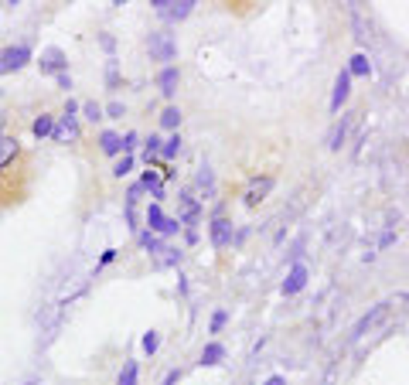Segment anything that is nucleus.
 <instances>
[{
    "label": "nucleus",
    "mask_w": 409,
    "mask_h": 385,
    "mask_svg": "<svg viewBox=\"0 0 409 385\" xmlns=\"http://www.w3.org/2000/svg\"><path fill=\"white\" fill-rule=\"evenodd\" d=\"M263 385H286V379H284V375H269Z\"/></svg>",
    "instance_id": "nucleus-39"
},
{
    "label": "nucleus",
    "mask_w": 409,
    "mask_h": 385,
    "mask_svg": "<svg viewBox=\"0 0 409 385\" xmlns=\"http://www.w3.org/2000/svg\"><path fill=\"white\" fill-rule=\"evenodd\" d=\"M31 133H34L38 140H41V137H51V133H55V116H38V120L31 123Z\"/></svg>",
    "instance_id": "nucleus-18"
},
{
    "label": "nucleus",
    "mask_w": 409,
    "mask_h": 385,
    "mask_svg": "<svg viewBox=\"0 0 409 385\" xmlns=\"http://www.w3.org/2000/svg\"><path fill=\"white\" fill-rule=\"evenodd\" d=\"M177 82H181V72L174 68V65H167V68H160V76H157V86H160V93L171 99L174 93H177Z\"/></svg>",
    "instance_id": "nucleus-12"
},
{
    "label": "nucleus",
    "mask_w": 409,
    "mask_h": 385,
    "mask_svg": "<svg viewBox=\"0 0 409 385\" xmlns=\"http://www.w3.org/2000/svg\"><path fill=\"white\" fill-rule=\"evenodd\" d=\"M355 123V116L351 113H345L338 123L331 126V133H328V150H341L345 147V137H348V126Z\"/></svg>",
    "instance_id": "nucleus-10"
},
{
    "label": "nucleus",
    "mask_w": 409,
    "mask_h": 385,
    "mask_svg": "<svg viewBox=\"0 0 409 385\" xmlns=\"http://www.w3.org/2000/svg\"><path fill=\"white\" fill-rule=\"evenodd\" d=\"M137 379H140V365L130 358V361H123V371H120V382L116 385H137Z\"/></svg>",
    "instance_id": "nucleus-19"
},
{
    "label": "nucleus",
    "mask_w": 409,
    "mask_h": 385,
    "mask_svg": "<svg viewBox=\"0 0 409 385\" xmlns=\"http://www.w3.org/2000/svg\"><path fill=\"white\" fill-rule=\"evenodd\" d=\"M99 41H103V48H106V51H113V48H116V41H113V34H103Z\"/></svg>",
    "instance_id": "nucleus-38"
},
{
    "label": "nucleus",
    "mask_w": 409,
    "mask_h": 385,
    "mask_svg": "<svg viewBox=\"0 0 409 385\" xmlns=\"http://www.w3.org/2000/svg\"><path fill=\"white\" fill-rule=\"evenodd\" d=\"M140 344H143V351H147V354H154L160 348V334H157V331H147Z\"/></svg>",
    "instance_id": "nucleus-28"
},
{
    "label": "nucleus",
    "mask_w": 409,
    "mask_h": 385,
    "mask_svg": "<svg viewBox=\"0 0 409 385\" xmlns=\"http://www.w3.org/2000/svg\"><path fill=\"white\" fill-rule=\"evenodd\" d=\"M123 113H126L123 103H110V106H106V120H120Z\"/></svg>",
    "instance_id": "nucleus-33"
},
{
    "label": "nucleus",
    "mask_w": 409,
    "mask_h": 385,
    "mask_svg": "<svg viewBox=\"0 0 409 385\" xmlns=\"http://www.w3.org/2000/svg\"><path fill=\"white\" fill-rule=\"evenodd\" d=\"M147 225H150V232H154V235H160V232H164V225H167V215H164V208H160L157 201L147 208Z\"/></svg>",
    "instance_id": "nucleus-15"
},
{
    "label": "nucleus",
    "mask_w": 409,
    "mask_h": 385,
    "mask_svg": "<svg viewBox=\"0 0 409 385\" xmlns=\"http://www.w3.org/2000/svg\"><path fill=\"white\" fill-rule=\"evenodd\" d=\"M140 185H143V188H160V178H157V170H154V168L147 170V174H143V178H140Z\"/></svg>",
    "instance_id": "nucleus-32"
},
{
    "label": "nucleus",
    "mask_w": 409,
    "mask_h": 385,
    "mask_svg": "<svg viewBox=\"0 0 409 385\" xmlns=\"http://www.w3.org/2000/svg\"><path fill=\"white\" fill-rule=\"evenodd\" d=\"M82 113H86V120H106V109L99 106V103H82Z\"/></svg>",
    "instance_id": "nucleus-26"
},
{
    "label": "nucleus",
    "mask_w": 409,
    "mask_h": 385,
    "mask_svg": "<svg viewBox=\"0 0 409 385\" xmlns=\"http://www.w3.org/2000/svg\"><path fill=\"white\" fill-rule=\"evenodd\" d=\"M177 262H181V249L164 246V252L157 256V266H177Z\"/></svg>",
    "instance_id": "nucleus-25"
},
{
    "label": "nucleus",
    "mask_w": 409,
    "mask_h": 385,
    "mask_svg": "<svg viewBox=\"0 0 409 385\" xmlns=\"http://www.w3.org/2000/svg\"><path fill=\"white\" fill-rule=\"evenodd\" d=\"M140 246L147 249V252H150V256H154V260H157L160 252H164V242H160L157 235H154V232L147 229V232H140Z\"/></svg>",
    "instance_id": "nucleus-17"
},
{
    "label": "nucleus",
    "mask_w": 409,
    "mask_h": 385,
    "mask_svg": "<svg viewBox=\"0 0 409 385\" xmlns=\"http://www.w3.org/2000/svg\"><path fill=\"white\" fill-rule=\"evenodd\" d=\"M348 96H351V72L341 68L338 78H334V93H331V113H341V106L348 103Z\"/></svg>",
    "instance_id": "nucleus-7"
},
{
    "label": "nucleus",
    "mask_w": 409,
    "mask_h": 385,
    "mask_svg": "<svg viewBox=\"0 0 409 385\" xmlns=\"http://www.w3.org/2000/svg\"><path fill=\"white\" fill-rule=\"evenodd\" d=\"M116 256H120V249H106V252H103V256H99V262H95V266H99V270H103V266H110V262L116 260Z\"/></svg>",
    "instance_id": "nucleus-34"
},
{
    "label": "nucleus",
    "mask_w": 409,
    "mask_h": 385,
    "mask_svg": "<svg viewBox=\"0 0 409 385\" xmlns=\"http://www.w3.org/2000/svg\"><path fill=\"white\" fill-rule=\"evenodd\" d=\"M225 324H229V310H215V314H212V324H208V331H212V334H219Z\"/></svg>",
    "instance_id": "nucleus-27"
},
{
    "label": "nucleus",
    "mask_w": 409,
    "mask_h": 385,
    "mask_svg": "<svg viewBox=\"0 0 409 385\" xmlns=\"http://www.w3.org/2000/svg\"><path fill=\"white\" fill-rule=\"evenodd\" d=\"M99 150H103L106 157H116L120 150H123V137L113 133V130H103V133H99Z\"/></svg>",
    "instance_id": "nucleus-13"
},
{
    "label": "nucleus",
    "mask_w": 409,
    "mask_h": 385,
    "mask_svg": "<svg viewBox=\"0 0 409 385\" xmlns=\"http://www.w3.org/2000/svg\"><path fill=\"white\" fill-rule=\"evenodd\" d=\"M177 154H181V137H177V133H171V137L164 140V150H160V157H164V160H174Z\"/></svg>",
    "instance_id": "nucleus-23"
},
{
    "label": "nucleus",
    "mask_w": 409,
    "mask_h": 385,
    "mask_svg": "<svg viewBox=\"0 0 409 385\" xmlns=\"http://www.w3.org/2000/svg\"><path fill=\"white\" fill-rule=\"evenodd\" d=\"M76 113H79V103H76V99H68V103H65V113H62V116H72V120H76Z\"/></svg>",
    "instance_id": "nucleus-36"
},
{
    "label": "nucleus",
    "mask_w": 409,
    "mask_h": 385,
    "mask_svg": "<svg viewBox=\"0 0 409 385\" xmlns=\"http://www.w3.org/2000/svg\"><path fill=\"white\" fill-rule=\"evenodd\" d=\"M147 48H150V58L164 62V68H167V62H174V55H177V38L167 31H154L147 38Z\"/></svg>",
    "instance_id": "nucleus-2"
},
{
    "label": "nucleus",
    "mask_w": 409,
    "mask_h": 385,
    "mask_svg": "<svg viewBox=\"0 0 409 385\" xmlns=\"http://www.w3.org/2000/svg\"><path fill=\"white\" fill-rule=\"evenodd\" d=\"M307 266L304 262H294L290 266V273H286V279H284V297H294V293H300L304 287H307Z\"/></svg>",
    "instance_id": "nucleus-8"
},
{
    "label": "nucleus",
    "mask_w": 409,
    "mask_h": 385,
    "mask_svg": "<svg viewBox=\"0 0 409 385\" xmlns=\"http://www.w3.org/2000/svg\"><path fill=\"white\" fill-rule=\"evenodd\" d=\"M137 140H140V137H137L133 130L123 137V157H133V150H137Z\"/></svg>",
    "instance_id": "nucleus-30"
},
{
    "label": "nucleus",
    "mask_w": 409,
    "mask_h": 385,
    "mask_svg": "<svg viewBox=\"0 0 409 385\" xmlns=\"http://www.w3.org/2000/svg\"><path fill=\"white\" fill-rule=\"evenodd\" d=\"M130 170H133V157H123V160H120V164L113 168V174H116V178H126Z\"/></svg>",
    "instance_id": "nucleus-31"
},
{
    "label": "nucleus",
    "mask_w": 409,
    "mask_h": 385,
    "mask_svg": "<svg viewBox=\"0 0 409 385\" xmlns=\"http://www.w3.org/2000/svg\"><path fill=\"white\" fill-rule=\"evenodd\" d=\"M160 126L177 133V126H181V109H177V106H167V109H164V113H160Z\"/></svg>",
    "instance_id": "nucleus-20"
},
{
    "label": "nucleus",
    "mask_w": 409,
    "mask_h": 385,
    "mask_svg": "<svg viewBox=\"0 0 409 385\" xmlns=\"http://www.w3.org/2000/svg\"><path fill=\"white\" fill-rule=\"evenodd\" d=\"M17 150H21V147H17L14 137H0V170H4L7 164H11V160H14Z\"/></svg>",
    "instance_id": "nucleus-16"
},
{
    "label": "nucleus",
    "mask_w": 409,
    "mask_h": 385,
    "mask_svg": "<svg viewBox=\"0 0 409 385\" xmlns=\"http://www.w3.org/2000/svg\"><path fill=\"white\" fill-rule=\"evenodd\" d=\"M177 382H181V371H177V369H171V371H167V375H164V382H160V385H177Z\"/></svg>",
    "instance_id": "nucleus-35"
},
{
    "label": "nucleus",
    "mask_w": 409,
    "mask_h": 385,
    "mask_svg": "<svg viewBox=\"0 0 409 385\" xmlns=\"http://www.w3.org/2000/svg\"><path fill=\"white\" fill-rule=\"evenodd\" d=\"M225 361V344H219V341H212V344H204L202 348V369H215V365H222Z\"/></svg>",
    "instance_id": "nucleus-11"
},
{
    "label": "nucleus",
    "mask_w": 409,
    "mask_h": 385,
    "mask_svg": "<svg viewBox=\"0 0 409 385\" xmlns=\"http://www.w3.org/2000/svg\"><path fill=\"white\" fill-rule=\"evenodd\" d=\"M399 300H403V297H399ZM399 300H382V304H376V307L368 310V314H362V321L355 324V331H351V341H362V338H368V334L376 331L378 324H382V321H385V317H389V310H393L395 304H399Z\"/></svg>",
    "instance_id": "nucleus-1"
},
{
    "label": "nucleus",
    "mask_w": 409,
    "mask_h": 385,
    "mask_svg": "<svg viewBox=\"0 0 409 385\" xmlns=\"http://www.w3.org/2000/svg\"><path fill=\"white\" fill-rule=\"evenodd\" d=\"M55 78H58L62 89H72V76H68V72H62V76H55Z\"/></svg>",
    "instance_id": "nucleus-37"
},
{
    "label": "nucleus",
    "mask_w": 409,
    "mask_h": 385,
    "mask_svg": "<svg viewBox=\"0 0 409 385\" xmlns=\"http://www.w3.org/2000/svg\"><path fill=\"white\" fill-rule=\"evenodd\" d=\"M160 150H164V140H160V137H154V133H150V137L143 140V160H147V164H150V160H154Z\"/></svg>",
    "instance_id": "nucleus-21"
},
{
    "label": "nucleus",
    "mask_w": 409,
    "mask_h": 385,
    "mask_svg": "<svg viewBox=\"0 0 409 385\" xmlns=\"http://www.w3.org/2000/svg\"><path fill=\"white\" fill-rule=\"evenodd\" d=\"M348 72H351V76H368V72H372V65H368V58H365V55H351Z\"/></svg>",
    "instance_id": "nucleus-24"
},
{
    "label": "nucleus",
    "mask_w": 409,
    "mask_h": 385,
    "mask_svg": "<svg viewBox=\"0 0 409 385\" xmlns=\"http://www.w3.org/2000/svg\"><path fill=\"white\" fill-rule=\"evenodd\" d=\"M147 191V188L137 181V185H130V191H126V208H137V201H140V195Z\"/></svg>",
    "instance_id": "nucleus-29"
},
{
    "label": "nucleus",
    "mask_w": 409,
    "mask_h": 385,
    "mask_svg": "<svg viewBox=\"0 0 409 385\" xmlns=\"http://www.w3.org/2000/svg\"><path fill=\"white\" fill-rule=\"evenodd\" d=\"M76 137H79V126H76V120H72V116H62V123L55 126L51 140H55V143H65V140H76Z\"/></svg>",
    "instance_id": "nucleus-14"
},
{
    "label": "nucleus",
    "mask_w": 409,
    "mask_h": 385,
    "mask_svg": "<svg viewBox=\"0 0 409 385\" xmlns=\"http://www.w3.org/2000/svg\"><path fill=\"white\" fill-rule=\"evenodd\" d=\"M198 188H202L204 195H215V174H212V168H208V164L198 170Z\"/></svg>",
    "instance_id": "nucleus-22"
},
{
    "label": "nucleus",
    "mask_w": 409,
    "mask_h": 385,
    "mask_svg": "<svg viewBox=\"0 0 409 385\" xmlns=\"http://www.w3.org/2000/svg\"><path fill=\"white\" fill-rule=\"evenodd\" d=\"M269 191H273V178H252V185L246 188V195H242V201H246L249 208H256L259 201H266Z\"/></svg>",
    "instance_id": "nucleus-9"
},
{
    "label": "nucleus",
    "mask_w": 409,
    "mask_h": 385,
    "mask_svg": "<svg viewBox=\"0 0 409 385\" xmlns=\"http://www.w3.org/2000/svg\"><path fill=\"white\" fill-rule=\"evenodd\" d=\"M38 65H41V72H45V76H62L65 68H68V58H65L62 48H45Z\"/></svg>",
    "instance_id": "nucleus-6"
},
{
    "label": "nucleus",
    "mask_w": 409,
    "mask_h": 385,
    "mask_svg": "<svg viewBox=\"0 0 409 385\" xmlns=\"http://www.w3.org/2000/svg\"><path fill=\"white\" fill-rule=\"evenodd\" d=\"M28 62H31V48L28 45L0 48V76H7V72H21Z\"/></svg>",
    "instance_id": "nucleus-3"
},
{
    "label": "nucleus",
    "mask_w": 409,
    "mask_h": 385,
    "mask_svg": "<svg viewBox=\"0 0 409 385\" xmlns=\"http://www.w3.org/2000/svg\"><path fill=\"white\" fill-rule=\"evenodd\" d=\"M150 7H154L160 17H167V21H185L198 4H195V0H150Z\"/></svg>",
    "instance_id": "nucleus-4"
},
{
    "label": "nucleus",
    "mask_w": 409,
    "mask_h": 385,
    "mask_svg": "<svg viewBox=\"0 0 409 385\" xmlns=\"http://www.w3.org/2000/svg\"><path fill=\"white\" fill-rule=\"evenodd\" d=\"M232 235H236V229H232V222L225 215H215L208 222V239H212L215 249H229L232 246Z\"/></svg>",
    "instance_id": "nucleus-5"
}]
</instances>
